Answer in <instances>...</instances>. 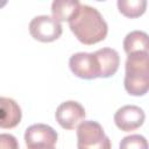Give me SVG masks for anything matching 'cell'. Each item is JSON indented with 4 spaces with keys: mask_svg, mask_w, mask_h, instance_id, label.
I'll list each match as a JSON object with an SVG mask.
<instances>
[{
    "mask_svg": "<svg viewBox=\"0 0 149 149\" xmlns=\"http://www.w3.org/2000/svg\"><path fill=\"white\" fill-rule=\"evenodd\" d=\"M6 5H7V1H0V8L3 7V6H6Z\"/></svg>",
    "mask_w": 149,
    "mask_h": 149,
    "instance_id": "9a60e30c",
    "label": "cell"
},
{
    "mask_svg": "<svg viewBox=\"0 0 149 149\" xmlns=\"http://www.w3.org/2000/svg\"><path fill=\"white\" fill-rule=\"evenodd\" d=\"M29 33L33 38L40 42H52L61 37L63 33L62 24L52 16L38 15L31 19L29 23Z\"/></svg>",
    "mask_w": 149,
    "mask_h": 149,
    "instance_id": "277c9868",
    "label": "cell"
},
{
    "mask_svg": "<svg viewBox=\"0 0 149 149\" xmlns=\"http://www.w3.org/2000/svg\"><path fill=\"white\" fill-rule=\"evenodd\" d=\"M69 26L77 40L86 45L104 41L108 33V26L100 12L83 3H80L76 15L69 21Z\"/></svg>",
    "mask_w": 149,
    "mask_h": 149,
    "instance_id": "6da1fadb",
    "label": "cell"
},
{
    "mask_svg": "<svg viewBox=\"0 0 149 149\" xmlns=\"http://www.w3.org/2000/svg\"><path fill=\"white\" fill-rule=\"evenodd\" d=\"M119 149H148V142L144 136L133 134L121 140Z\"/></svg>",
    "mask_w": 149,
    "mask_h": 149,
    "instance_id": "4fadbf2b",
    "label": "cell"
},
{
    "mask_svg": "<svg viewBox=\"0 0 149 149\" xmlns=\"http://www.w3.org/2000/svg\"><path fill=\"white\" fill-rule=\"evenodd\" d=\"M78 149H111V140L97 121H81L77 126Z\"/></svg>",
    "mask_w": 149,
    "mask_h": 149,
    "instance_id": "7a4b0ae2",
    "label": "cell"
},
{
    "mask_svg": "<svg viewBox=\"0 0 149 149\" xmlns=\"http://www.w3.org/2000/svg\"><path fill=\"white\" fill-rule=\"evenodd\" d=\"M116 5L119 12L130 19L141 16L147 8L146 0H118Z\"/></svg>",
    "mask_w": 149,
    "mask_h": 149,
    "instance_id": "7c38bea8",
    "label": "cell"
},
{
    "mask_svg": "<svg viewBox=\"0 0 149 149\" xmlns=\"http://www.w3.org/2000/svg\"><path fill=\"white\" fill-rule=\"evenodd\" d=\"M80 2L77 0H55L51 3L52 19L57 22L70 21L78 12Z\"/></svg>",
    "mask_w": 149,
    "mask_h": 149,
    "instance_id": "30bf717a",
    "label": "cell"
},
{
    "mask_svg": "<svg viewBox=\"0 0 149 149\" xmlns=\"http://www.w3.org/2000/svg\"><path fill=\"white\" fill-rule=\"evenodd\" d=\"M51 149H56V148H51Z\"/></svg>",
    "mask_w": 149,
    "mask_h": 149,
    "instance_id": "2e32d148",
    "label": "cell"
},
{
    "mask_svg": "<svg viewBox=\"0 0 149 149\" xmlns=\"http://www.w3.org/2000/svg\"><path fill=\"white\" fill-rule=\"evenodd\" d=\"M123 50L127 55L134 52H148V35L142 30L128 33L123 40Z\"/></svg>",
    "mask_w": 149,
    "mask_h": 149,
    "instance_id": "8fae6325",
    "label": "cell"
},
{
    "mask_svg": "<svg viewBox=\"0 0 149 149\" xmlns=\"http://www.w3.org/2000/svg\"><path fill=\"white\" fill-rule=\"evenodd\" d=\"M57 132L44 123L29 126L24 133V142L28 149H51L57 142Z\"/></svg>",
    "mask_w": 149,
    "mask_h": 149,
    "instance_id": "3957f363",
    "label": "cell"
},
{
    "mask_svg": "<svg viewBox=\"0 0 149 149\" xmlns=\"http://www.w3.org/2000/svg\"><path fill=\"white\" fill-rule=\"evenodd\" d=\"M85 108L81 104L74 100H68L62 102L55 113L56 121L64 129H74L85 119Z\"/></svg>",
    "mask_w": 149,
    "mask_h": 149,
    "instance_id": "5b68a950",
    "label": "cell"
},
{
    "mask_svg": "<svg viewBox=\"0 0 149 149\" xmlns=\"http://www.w3.org/2000/svg\"><path fill=\"white\" fill-rule=\"evenodd\" d=\"M93 54L99 68V78H108L115 74L120 65V56L115 49L101 48Z\"/></svg>",
    "mask_w": 149,
    "mask_h": 149,
    "instance_id": "ba28073f",
    "label": "cell"
},
{
    "mask_svg": "<svg viewBox=\"0 0 149 149\" xmlns=\"http://www.w3.org/2000/svg\"><path fill=\"white\" fill-rule=\"evenodd\" d=\"M22 118L19 104L6 97H0V128L9 129L16 127Z\"/></svg>",
    "mask_w": 149,
    "mask_h": 149,
    "instance_id": "9c48e42d",
    "label": "cell"
},
{
    "mask_svg": "<svg viewBox=\"0 0 149 149\" xmlns=\"http://www.w3.org/2000/svg\"><path fill=\"white\" fill-rule=\"evenodd\" d=\"M0 149H19V142L12 134H0Z\"/></svg>",
    "mask_w": 149,
    "mask_h": 149,
    "instance_id": "5bb4252c",
    "label": "cell"
},
{
    "mask_svg": "<svg viewBox=\"0 0 149 149\" xmlns=\"http://www.w3.org/2000/svg\"><path fill=\"white\" fill-rule=\"evenodd\" d=\"M69 66L73 74L81 79L99 78V68L93 52H76L69 59Z\"/></svg>",
    "mask_w": 149,
    "mask_h": 149,
    "instance_id": "8992f818",
    "label": "cell"
},
{
    "mask_svg": "<svg viewBox=\"0 0 149 149\" xmlns=\"http://www.w3.org/2000/svg\"><path fill=\"white\" fill-rule=\"evenodd\" d=\"M146 119L142 108L135 105H126L119 108L114 114V122L122 132H132L140 128Z\"/></svg>",
    "mask_w": 149,
    "mask_h": 149,
    "instance_id": "52a82bcc",
    "label": "cell"
}]
</instances>
